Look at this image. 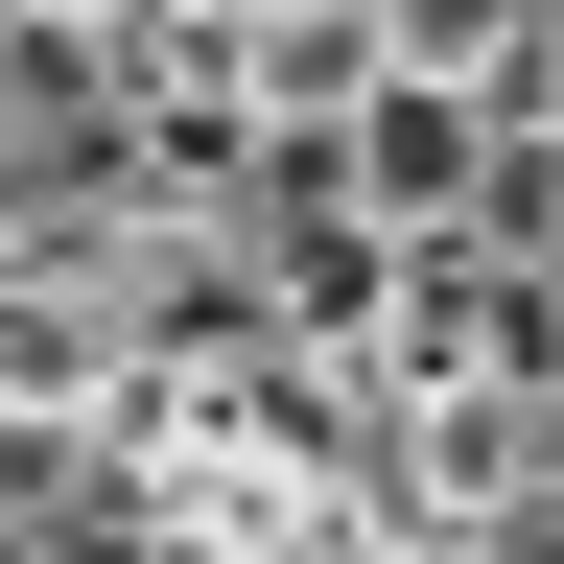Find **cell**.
<instances>
[{"instance_id": "1", "label": "cell", "mask_w": 564, "mask_h": 564, "mask_svg": "<svg viewBox=\"0 0 564 564\" xmlns=\"http://www.w3.org/2000/svg\"><path fill=\"white\" fill-rule=\"evenodd\" d=\"M518 24H541V0H377V70H423V95H494V70H518Z\"/></svg>"}]
</instances>
